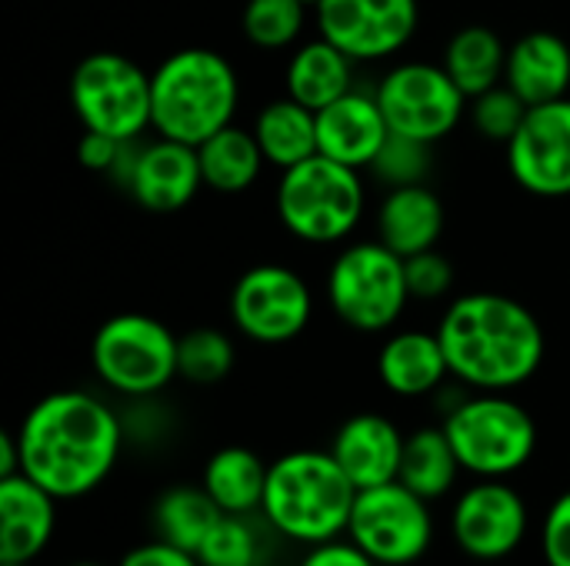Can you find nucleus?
I'll return each mask as SVG.
<instances>
[{"mask_svg":"<svg viewBox=\"0 0 570 566\" xmlns=\"http://www.w3.org/2000/svg\"><path fill=\"white\" fill-rule=\"evenodd\" d=\"M454 384L474 394H511L548 360V330L534 307L504 290L454 294L434 324Z\"/></svg>","mask_w":570,"mask_h":566,"instance_id":"nucleus-1","label":"nucleus"},{"mask_svg":"<svg viewBox=\"0 0 570 566\" xmlns=\"http://www.w3.org/2000/svg\"><path fill=\"white\" fill-rule=\"evenodd\" d=\"M120 414L90 390H53L40 397L17 427L20 474L57 500L94 494L124 450Z\"/></svg>","mask_w":570,"mask_h":566,"instance_id":"nucleus-2","label":"nucleus"},{"mask_svg":"<svg viewBox=\"0 0 570 566\" xmlns=\"http://www.w3.org/2000/svg\"><path fill=\"white\" fill-rule=\"evenodd\" d=\"M154 133L200 147L217 130L237 123L244 77L237 63L207 43L177 47L150 70Z\"/></svg>","mask_w":570,"mask_h":566,"instance_id":"nucleus-3","label":"nucleus"},{"mask_svg":"<svg viewBox=\"0 0 570 566\" xmlns=\"http://www.w3.org/2000/svg\"><path fill=\"white\" fill-rule=\"evenodd\" d=\"M371 210L367 173L314 153L277 173L274 217L281 230L317 250H337L354 240Z\"/></svg>","mask_w":570,"mask_h":566,"instance_id":"nucleus-4","label":"nucleus"},{"mask_svg":"<svg viewBox=\"0 0 570 566\" xmlns=\"http://www.w3.org/2000/svg\"><path fill=\"white\" fill-rule=\"evenodd\" d=\"M354 500L357 487L331 450H291L267 470L261 514L287 540L317 547L347 534Z\"/></svg>","mask_w":570,"mask_h":566,"instance_id":"nucleus-5","label":"nucleus"},{"mask_svg":"<svg viewBox=\"0 0 570 566\" xmlns=\"http://www.w3.org/2000/svg\"><path fill=\"white\" fill-rule=\"evenodd\" d=\"M324 304L331 317L354 334H391L414 307L404 257L374 234L341 244L324 270Z\"/></svg>","mask_w":570,"mask_h":566,"instance_id":"nucleus-6","label":"nucleus"},{"mask_svg":"<svg viewBox=\"0 0 570 566\" xmlns=\"http://www.w3.org/2000/svg\"><path fill=\"white\" fill-rule=\"evenodd\" d=\"M464 474L478 480H508L538 454V420L511 394H468L441 420Z\"/></svg>","mask_w":570,"mask_h":566,"instance_id":"nucleus-7","label":"nucleus"},{"mask_svg":"<svg viewBox=\"0 0 570 566\" xmlns=\"http://www.w3.org/2000/svg\"><path fill=\"white\" fill-rule=\"evenodd\" d=\"M67 100L80 130L107 133L124 143L154 133V80L130 53H83L70 70Z\"/></svg>","mask_w":570,"mask_h":566,"instance_id":"nucleus-8","label":"nucleus"},{"mask_svg":"<svg viewBox=\"0 0 570 566\" xmlns=\"http://www.w3.org/2000/svg\"><path fill=\"white\" fill-rule=\"evenodd\" d=\"M177 344L180 334H174L160 317L124 310L94 330L90 370L110 394L124 400H147L180 377Z\"/></svg>","mask_w":570,"mask_h":566,"instance_id":"nucleus-9","label":"nucleus"},{"mask_svg":"<svg viewBox=\"0 0 570 566\" xmlns=\"http://www.w3.org/2000/svg\"><path fill=\"white\" fill-rule=\"evenodd\" d=\"M317 314L311 280L284 260H261L237 274L227 294L230 327L257 347H287L307 334Z\"/></svg>","mask_w":570,"mask_h":566,"instance_id":"nucleus-10","label":"nucleus"},{"mask_svg":"<svg viewBox=\"0 0 570 566\" xmlns=\"http://www.w3.org/2000/svg\"><path fill=\"white\" fill-rule=\"evenodd\" d=\"M371 87L377 93L391 133L438 147L468 123L471 97L454 83L441 60L401 57L387 63Z\"/></svg>","mask_w":570,"mask_h":566,"instance_id":"nucleus-11","label":"nucleus"},{"mask_svg":"<svg viewBox=\"0 0 570 566\" xmlns=\"http://www.w3.org/2000/svg\"><path fill=\"white\" fill-rule=\"evenodd\" d=\"M314 30L357 67H387L421 30V0H321Z\"/></svg>","mask_w":570,"mask_h":566,"instance_id":"nucleus-12","label":"nucleus"},{"mask_svg":"<svg viewBox=\"0 0 570 566\" xmlns=\"http://www.w3.org/2000/svg\"><path fill=\"white\" fill-rule=\"evenodd\" d=\"M347 537L381 566L417 564L434 540V514L401 480L357 490Z\"/></svg>","mask_w":570,"mask_h":566,"instance_id":"nucleus-13","label":"nucleus"},{"mask_svg":"<svg viewBox=\"0 0 570 566\" xmlns=\"http://www.w3.org/2000/svg\"><path fill=\"white\" fill-rule=\"evenodd\" d=\"M110 180L147 214H180L204 190L197 147L170 137H140L124 143Z\"/></svg>","mask_w":570,"mask_h":566,"instance_id":"nucleus-14","label":"nucleus"},{"mask_svg":"<svg viewBox=\"0 0 570 566\" xmlns=\"http://www.w3.org/2000/svg\"><path fill=\"white\" fill-rule=\"evenodd\" d=\"M508 177L534 200H570V97L528 110L504 147Z\"/></svg>","mask_w":570,"mask_h":566,"instance_id":"nucleus-15","label":"nucleus"},{"mask_svg":"<svg viewBox=\"0 0 570 566\" xmlns=\"http://www.w3.org/2000/svg\"><path fill=\"white\" fill-rule=\"evenodd\" d=\"M451 534L464 557L501 564L528 537V504L508 480H478L454 500Z\"/></svg>","mask_w":570,"mask_h":566,"instance_id":"nucleus-16","label":"nucleus"},{"mask_svg":"<svg viewBox=\"0 0 570 566\" xmlns=\"http://www.w3.org/2000/svg\"><path fill=\"white\" fill-rule=\"evenodd\" d=\"M387 137L391 127L371 83H357L354 90L317 110V153L354 170L367 173Z\"/></svg>","mask_w":570,"mask_h":566,"instance_id":"nucleus-17","label":"nucleus"},{"mask_svg":"<svg viewBox=\"0 0 570 566\" xmlns=\"http://www.w3.org/2000/svg\"><path fill=\"white\" fill-rule=\"evenodd\" d=\"M377 380L387 394L401 400H424L451 384V364L441 347L438 330L428 327H394L384 334L374 360Z\"/></svg>","mask_w":570,"mask_h":566,"instance_id":"nucleus-18","label":"nucleus"},{"mask_svg":"<svg viewBox=\"0 0 570 566\" xmlns=\"http://www.w3.org/2000/svg\"><path fill=\"white\" fill-rule=\"evenodd\" d=\"M371 224L374 237L407 260L414 254L441 247V237L448 230V207L431 183L391 187L381 190Z\"/></svg>","mask_w":570,"mask_h":566,"instance_id":"nucleus-19","label":"nucleus"},{"mask_svg":"<svg viewBox=\"0 0 570 566\" xmlns=\"http://www.w3.org/2000/svg\"><path fill=\"white\" fill-rule=\"evenodd\" d=\"M404 440L407 434H401V427L391 417L364 410L337 427L331 440V454L341 464V470L354 480V487L367 490L397 480Z\"/></svg>","mask_w":570,"mask_h":566,"instance_id":"nucleus-20","label":"nucleus"},{"mask_svg":"<svg viewBox=\"0 0 570 566\" xmlns=\"http://www.w3.org/2000/svg\"><path fill=\"white\" fill-rule=\"evenodd\" d=\"M57 527V497L27 474L0 480V564L37 560Z\"/></svg>","mask_w":570,"mask_h":566,"instance_id":"nucleus-21","label":"nucleus"},{"mask_svg":"<svg viewBox=\"0 0 570 566\" xmlns=\"http://www.w3.org/2000/svg\"><path fill=\"white\" fill-rule=\"evenodd\" d=\"M504 83L528 103H551L570 97V40L558 30L534 27L511 40Z\"/></svg>","mask_w":570,"mask_h":566,"instance_id":"nucleus-22","label":"nucleus"},{"mask_svg":"<svg viewBox=\"0 0 570 566\" xmlns=\"http://www.w3.org/2000/svg\"><path fill=\"white\" fill-rule=\"evenodd\" d=\"M357 83H361V67L317 30L314 37H304L294 50L284 53L281 90L311 110H324Z\"/></svg>","mask_w":570,"mask_h":566,"instance_id":"nucleus-23","label":"nucleus"},{"mask_svg":"<svg viewBox=\"0 0 570 566\" xmlns=\"http://www.w3.org/2000/svg\"><path fill=\"white\" fill-rule=\"evenodd\" d=\"M197 157H200L204 190L217 197H244L267 173V157L250 123H230L217 130L210 140L197 147Z\"/></svg>","mask_w":570,"mask_h":566,"instance_id":"nucleus-24","label":"nucleus"},{"mask_svg":"<svg viewBox=\"0 0 570 566\" xmlns=\"http://www.w3.org/2000/svg\"><path fill=\"white\" fill-rule=\"evenodd\" d=\"M250 130L267 157V167L277 173L317 153V110L297 103L284 90L254 110Z\"/></svg>","mask_w":570,"mask_h":566,"instance_id":"nucleus-25","label":"nucleus"},{"mask_svg":"<svg viewBox=\"0 0 570 566\" xmlns=\"http://www.w3.org/2000/svg\"><path fill=\"white\" fill-rule=\"evenodd\" d=\"M508 47L511 43L501 37V30L488 23H464L448 37L441 50V63L468 97H478L504 83Z\"/></svg>","mask_w":570,"mask_h":566,"instance_id":"nucleus-26","label":"nucleus"},{"mask_svg":"<svg viewBox=\"0 0 570 566\" xmlns=\"http://www.w3.org/2000/svg\"><path fill=\"white\" fill-rule=\"evenodd\" d=\"M267 470L254 450L247 447H220L207 457L200 487L214 497L224 514H254L264 507Z\"/></svg>","mask_w":570,"mask_h":566,"instance_id":"nucleus-27","label":"nucleus"},{"mask_svg":"<svg viewBox=\"0 0 570 566\" xmlns=\"http://www.w3.org/2000/svg\"><path fill=\"white\" fill-rule=\"evenodd\" d=\"M461 474H464V467H461L444 427H417L414 434H407L401 474H397V480L407 490H414L428 504H438L454 490Z\"/></svg>","mask_w":570,"mask_h":566,"instance_id":"nucleus-28","label":"nucleus"},{"mask_svg":"<svg viewBox=\"0 0 570 566\" xmlns=\"http://www.w3.org/2000/svg\"><path fill=\"white\" fill-rule=\"evenodd\" d=\"M224 517V510L214 504V497L204 487H170L157 497L154 504V530L157 540L187 550L197 557L200 544L214 530V524Z\"/></svg>","mask_w":570,"mask_h":566,"instance_id":"nucleus-29","label":"nucleus"},{"mask_svg":"<svg viewBox=\"0 0 570 566\" xmlns=\"http://www.w3.org/2000/svg\"><path fill=\"white\" fill-rule=\"evenodd\" d=\"M314 23V7L304 0H244L240 37L261 53L294 50Z\"/></svg>","mask_w":570,"mask_h":566,"instance_id":"nucleus-30","label":"nucleus"},{"mask_svg":"<svg viewBox=\"0 0 570 566\" xmlns=\"http://www.w3.org/2000/svg\"><path fill=\"white\" fill-rule=\"evenodd\" d=\"M237 367V344L220 327H190L177 344V374L194 387L224 384Z\"/></svg>","mask_w":570,"mask_h":566,"instance_id":"nucleus-31","label":"nucleus"},{"mask_svg":"<svg viewBox=\"0 0 570 566\" xmlns=\"http://www.w3.org/2000/svg\"><path fill=\"white\" fill-rule=\"evenodd\" d=\"M431 173H434V143L401 137V133L387 137V143L381 147L377 160L367 170V177L381 190L411 187V183H431Z\"/></svg>","mask_w":570,"mask_h":566,"instance_id":"nucleus-32","label":"nucleus"},{"mask_svg":"<svg viewBox=\"0 0 570 566\" xmlns=\"http://www.w3.org/2000/svg\"><path fill=\"white\" fill-rule=\"evenodd\" d=\"M528 110H531V107H528L508 83H498V87H491V90L471 97V103H468V127H471L484 143L508 147L511 137L521 130Z\"/></svg>","mask_w":570,"mask_h":566,"instance_id":"nucleus-33","label":"nucleus"},{"mask_svg":"<svg viewBox=\"0 0 570 566\" xmlns=\"http://www.w3.org/2000/svg\"><path fill=\"white\" fill-rule=\"evenodd\" d=\"M204 566H261V537L247 514H224L197 550Z\"/></svg>","mask_w":570,"mask_h":566,"instance_id":"nucleus-34","label":"nucleus"},{"mask_svg":"<svg viewBox=\"0 0 570 566\" xmlns=\"http://www.w3.org/2000/svg\"><path fill=\"white\" fill-rule=\"evenodd\" d=\"M404 267L414 307H444L458 294V267L441 247L407 257Z\"/></svg>","mask_w":570,"mask_h":566,"instance_id":"nucleus-35","label":"nucleus"},{"mask_svg":"<svg viewBox=\"0 0 570 566\" xmlns=\"http://www.w3.org/2000/svg\"><path fill=\"white\" fill-rule=\"evenodd\" d=\"M541 554L548 566H570V490H564L544 514Z\"/></svg>","mask_w":570,"mask_h":566,"instance_id":"nucleus-36","label":"nucleus"},{"mask_svg":"<svg viewBox=\"0 0 570 566\" xmlns=\"http://www.w3.org/2000/svg\"><path fill=\"white\" fill-rule=\"evenodd\" d=\"M130 143V140H127ZM124 153V140H114L107 133H94V130H80V140H77V163L90 173H104L110 177L117 160Z\"/></svg>","mask_w":570,"mask_h":566,"instance_id":"nucleus-37","label":"nucleus"},{"mask_svg":"<svg viewBox=\"0 0 570 566\" xmlns=\"http://www.w3.org/2000/svg\"><path fill=\"white\" fill-rule=\"evenodd\" d=\"M301 566H381L377 560H371L351 537L347 540H327L307 550V557L301 560Z\"/></svg>","mask_w":570,"mask_h":566,"instance_id":"nucleus-38","label":"nucleus"},{"mask_svg":"<svg viewBox=\"0 0 570 566\" xmlns=\"http://www.w3.org/2000/svg\"><path fill=\"white\" fill-rule=\"evenodd\" d=\"M117 566H204L194 554L187 550H177L164 540H154V544H144V547H134L124 560Z\"/></svg>","mask_w":570,"mask_h":566,"instance_id":"nucleus-39","label":"nucleus"},{"mask_svg":"<svg viewBox=\"0 0 570 566\" xmlns=\"http://www.w3.org/2000/svg\"><path fill=\"white\" fill-rule=\"evenodd\" d=\"M20 444H17V434H0V480L3 477H13L20 474Z\"/></svg>","mask_w":570,"mask_h":566,"instance_id":"nucleus-40","label":"nucleus"},{"mask_svg":"<svg viewBox=\"0 0 570 566\" xmlns=\"http://www.w3.org/2000/svg\"><path fill=\"white\" fill-rule=\"evenodd\" d=\"M70 566H100V564H90V560H83V564H70Z\"/></svg>","mask_w":570,"mask_h":566,"instance_id":"nucleus-41","label":"nucleus"},{"mask_svg":"<svg viewBox=\"0 0 570 566\" xmlns=\"http://www.w3.org/2000/svg\"><path fill=\"white\" fill-rule=\"evenodd\" d=\"M304 3H311V7H317V3H321V0H304Z\"/></svg>","mask_w":570,"mask_h":566,"instance_id":"nucleus-42","label":"nucleus"},{"mask_svg":"<svg viewBox=\"0 0 570 566\" xmlns=\"http://www.w3.org/2000/svg\"><path fill=\"white\" fill-rule=\"evenodd\" d=\"M0 566H30V564H0Z\"/></svg>","mask_w":570,"mask_h":566,"instance_id":"nucleus-43","label":"nucleus"}]
</instances>
